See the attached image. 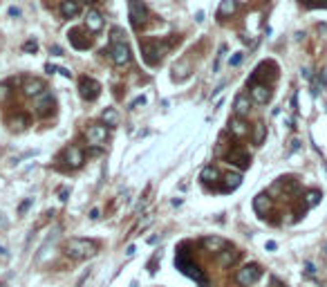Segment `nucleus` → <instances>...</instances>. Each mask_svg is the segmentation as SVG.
<instances>
[{
  "mask_svg": "<svg viewBox=\"0 0 327 287\" xmlns=\"http://www.w3.org/2000/svg\"><path fill=\"white\" fill-rule=\"evenodd\" d=\"M65 254L72 258V261H83V258H90L96 254V242L85 238H72L65 242Z\"/></svg>",
  "mask_w": 327,
  "mask_h": 287,
  "instance_id": "f257e3e1",
  "label": "nucleus"
},
{
  "mask_svg": "<svg viewBox=\"0 0 327 287\" xmlns=\"http://www.w3.org/2000/svg\"><path fill=\"white\" fill-rule=\"evenodd\" d=\"M260 276H262V267L256 265V263H249V265H244L242 269H237L235 283L237 285H242V287H249V285H254Z\"/></svg>",
  "mask_w": 327,
  "mask_h": 287,
  "instance_id": "f03ea898",
  "label": "nucleus"
},
{
  "mask_svg": "<svg viewBox=\"0 0 327 287\" xmlns=\"http://www.w3.org/2000/svg\"><path fill=\"white\" fill-rule=\"evenodd\" d=\"M79 92L81 96H83L85 101H94L96 96L101 95V83L94 79H90V76H83V79L79 81Z\"/></svg>",
  "mask_w": 327,
  "mask_h": 287,
  "instance_id": "7ed1b4c3",
  "label": "nucleus"
},
{
  "mask_svg": "<svg viewBox=\"0 0 327 287\" xmlns=\"http://www.w3.org/2000/svg\"><path fill=\"white\" fill-rule=\"evenodd\" d=\"M110 59L115 65H119V68H123V65L130 63V48H128L123 41L119 43H112L110 48Z\"/></svg>",
  "mask_w": 327,
  "mask_h": 287,
  "instance_id": "20e7f679",
  "label": "nucleus"
},
{
  "mask_svg": "<svg viewBox=\"0 0 327 287\" xmlns=\"http://www.w3.org/2000/svg\"><path fill=\"white\" fill-rule=\"evenodd\" d=\"M128 7H130V21L135 27H141L146 23V5L141 0H128Z\"/></svg>",
  "mask_w": 327,
  "mask_h": 287,
  "instance_id": "39448f33",
  "label": "nucleus"
},
{
  "mask_svg": "<svg viewBox=\"0 0 327 287\" xmlns=\"http://www.w3.org/2000/svg\"><path fill=\"white\" fill-rule=\"evenodd\" d=\"M143 59H146L148 65H157L162 61V54H164V48L159 43L150 41V43H143Z\"/></svg>",
  "mask_w": 327,
  "mask_h": 287,
  "instance_id": "423d86ee",
  "label": "nucleus"
},
{
  "mask_svg": "<svg viewBox=\"0 0 327 287\" xmlns=\"http://www.w3.org/2000/svg\"><path fill=\"white\" fill-rule=\"evenodd\" d=\"M202 247L206 251H211V254L220 256L224 249H229V242L224 238H220V236H206V238H202Z\"/></svg>",
  "mask_w": 327,
  "mask_h": 287,
  "instance_id": "0eeeda50",
  "label": "nucleus"
},
{
  "mask_svg": "<svg viewBox=\"0 0 327 287\" xmlns=\"http://www.w3.org/2000/svg\"><path fill=\"white\" fill-rule=\"evenodd\" d=\"M227 160H229V164H233V166H237V168H249V164H251V157H249V153L247 150H242V148H233V150H229V155H227Z\"/></svg>",
  "mask_w": 327,
  "mask_h": 287,
  "instance_id": "6e6552de",
  "label": "nucleus"
},
{
  "mask_svg": "<svg viewBox=\"0 0 327 287\" xmlns=\"http://www.w3.org/2000/svg\"><path fill=\"white\" fill-rule=\"evenodd\" d=\"M106 135H108L106 126H99V123H92V126L85 128V137H88L90 144H94V146L106 142Z\"/></svg>",
  "mask_w": 327,
  "mask_h": 287,
  "instance_id": "1a4fd4ad",
  "label": "nucleus"
},
{
  "mask_svg": "<svg viewBox=\"0 0 327 287\" xmlns=\"http://www.w3.org/2000/svg\"><path fill=\"white\" fill-rule=\"evenodd\" d=\"M23 92L27 96H41L45 92V81L34 79V76H27L25 83H23Z\"/></svg>",
  "mask_w": 327,
  "mask_h": 287,
  "instance_id": "9d476101",
  "label": "nucleus"
},
{
  "mask_svg": "<svg viewBox=\"0 0 327 287\" xmlns=\"http://www.w3.org/2000/svg\"><path fill=\"white\" fill-rule=\"evenodd\" d=\"M54 110V96L49 92H43L41 96H36V112L41 117H47Z\"/></svg>",
  "mask_w": 327,
  "mask_h": 287,
  "instance_id": "9b49d317",
  "label": "nucleus"
},
{
  "mask_svg": "<svg viewBox=\"0 0 327 287\" xmlns=\"http://www.w3.org/2000/svg\"><path fill=\"white\" fill-rule=\"evenodd\" d=\"M68 36H70V43H72V45H74L76 49H88V48L92 45L90 38L85 36V34L81 32V29H72V32L68 34Z\"/></svg>",
  "mask_w": 327,
  "mask_h": 287,
  "instance_id": "f8f14e48",
  "label": "nucleus"
},
{
  "mask_svg": "<svg viewBox=\"0 0 327 287\" xmlns=\"http://www.w3.org/2000/svg\"><path fill=\"white\" fill-rule=\"evenodd\" d=\"M65 160H68V164L72 166V168H79V166L83 164V150H81L79 146H70V148L65 150Z\"/></svg>",
  "mask_w": 327,
  "mask_h": 287,
  "instance_id": "ddd939ff",
  "label": "nucleus"
},
{
  "mask_svg": "<svg viewBox=\"0 0 327 287\" xmlns=\"http://www.w3.org/2000/svg\"><path fill=\"white\" fill-rule=\"evenodd\" d=\"M251 99H254L256 103H267L271 99V90L267 88V85L258 83V85H254V88H251Z\"/></svg>",
  "mask_w": 327,
  "mask_h": 287,
  "instance_id": "4468645a",
  "label": "nucleus"
},
{
  "mask_svg": "<svg viewBox=\"0 0 327 287\" xmlns=\"http://www.w3.org/2000/svg\"><path fill=\"white\" fill-rule=\"evenodd\" d=\"M85 27L90 29V32H101V27H103V18L96 9H90L88 11V16H85Z\"/></svg>",
  "mask_w": 327,
  "mask_h": 287,
  "instance_id": "2eb2a0df",
  "label": "nucleus"
},
{
  "mask_svg": "<svg viewBox=\"0 0 327 287\" xmlns=\"http://www.w3.org/2000/svg\"><path fill=\"white\" fill-rule=\"evenodd\" d=\"M254 209L256 213H260V215H267L271 209V197L267 195V193H260V195L254 197Z\"/></svg>",
  "mask_w": 327,
  "mask_h": 287,
  "instance_id": "dca6fc26",
  "label": "nucleus"
},
{
  "mask_svg": "<svg viewBox=\"0 0 327 287\" xmlns=\"http://www.w3.org/2000/svg\"><path fill=\"white\" fill-rule=\"evenodd\" d=\"M233 108H235V117H244V115H249V110H251V99H249L247 95H237Z\"/></svg>",
  "mask_w": 327,
  "mask_h": 287,
  "instance_id": "f3484780",
  "label": "nucleus"
},
{
  "mask_svg": "<svg viewBox=\"0 0 327 287\" xmlns=\"http://www.w3.org/2000/svg\"><path fill=\"white\" fill-rule=\"evenodd\" d=\"M229 130H231V135H235V137H244V135L249 133V126L242 121V117H233L231 121H229Z\"/></svg>",
  "mask_w": 327,
  "mask_h": 287,
  "instance_id": "a211bd4d",
  "label": "nucleus"
},
{
  "mask_svg": "<svg viewBox=\"0 0 327 287\" xmlns=\"http://www.w3.org/2000/svg\"><path fill=\"white\" fill-rule=\"evenodd\" d=\"M79 11H81V5L76 2V0H63V2H61V14H63L65 18L76 16Z\"/></svg>",
  "mask_w": 327,
  "mask_h": 287,
  "instance_id": "6ab92c4d",
  "label": "nucleus"
},
{
  "mask_svg": "<svg viewBox=\"0 0 327 287\" xmlns=\"http://www.w3.org/2000/svg\"><path fill=\"white\" fill-rule=\"evenodd\" d=\"M235 9H237L235 0H222L220 9H217V16H220V18H229V16H233V14H235Z\"/></svg>",
  "mask_w": 327,
  "mask_h": 287,
  "instance_id": "aec40b11",
  "label": "nucleus"
},
{
  "mask_svg": "<svg viewBox=\"0 0 327 287\" xmlns=\"http://www.w3.org/2000/svg\"><path fill=\"white\" fill-rule=\"evenodd\" d=\"M242 184V175L240 173H227L224 175V191H235Z\"/></svg>",
  "mask_w": 327,
  "mask_h": 287,
  "instance_id": "412c9836",
  "label": "nucleus"
},
{
  "mask_svg": "<svg viewBox=\"0 0 327 287\" xmlns=\"http://www.w3.org/2000/svg\"><path fill=\"white\" fill-rule=\"evenodd\" d=\"M237 256H240V254H237L235 249H224V251L220 254V265H222V267H231L233 263L237 261Z\"/></svg>",
  "mask_w": 327,
  "mask_h": 287,
  "instance_id": "4be33fe9",
  "label": "nucleus"
},
{
  "mask_svg": "<svg viewBox=\"0 0 327 287\" xmlns=\"http://www.w3.org/2000/svg\"><path fill=\"white\" fill-rule=\"evenodd\" d=\"M217 177H220V170H217L215 166H206V168L202 170V182H206V184L217 182Z\"/></svg>",
  "mask_w": 327,
  "mask_h": 287,
  "instance_id": "5701e85b",
  "label": "nucleus"
},
{
  "mask_svg": "<svg viewBox=\"0 0 327 287\" xmlns=\"http://www.w3.org/2000/svg\"><path fill=\"white\" fill-rule=\"evenodd\" d=\"M27 126H29V117L23 115V112H18L16 117L11 119V128H14V130H25Z\"/></svg>",
  "mask_w": 327,
  "mask_h": 287,
  "instance_id": "b1692460",
  "label": "nucleus"
},
{
  "mask_svg": "<svg viewBox=\"0 0 327 287\" xmlns=\"http://www.w3.org/2000/svg\"><path fill=\"white\" fill-rule=\"evenodd\" d=\"M264 137H267V126H264V123H256V128H254V144H256V146H262Z\"/></svg>",
  "mask_w": 327,
  "mask_h": 287,
  "instance_id": "393cba45",
  "label": "nucleus"
},
{
  "mask_svg": "<svg viewBox=\"0 0 327 287\" xmlns=\"http://www.w3.org/2000/svg\"><path fill=\"white\" fill-rule=\"evenodd\" d=\"M101 117H103L106 126H117V123H119V115H117V110H115V108H106Z\"/></svg>",
  "mask_w": 327,
  "mask_h": 287,
  "instance_id": "a878e982",
  "label": "nucleus"
},
{
  "mask_svg": "<svg viewBox=\"0 0 327 287\" xmlns=\"http://www.w3.org/2000/svg\"><path fill=\"white\" fill-rule=\"evenodd\" d=\"M321 191H316V189H314V191H307L305 193V204L307 207H316L318 202H321Z\"/></svg>",
  "mask_w": 327,
  "mask_h": 287,
  "instance_id": "bb28decb",
  "label": "nucleus"
},
{
  "mask_svg": "<svg viewBox=\"0 0 327 287\" xmlns=\"http://www.w3.org/2000/svg\"><path fill=\"white\" fill-rule=\"evenodd\" d=\"M305 7H311V9H318V7H323V9H327V0H301Z\"/></svg>",
  "mask_w": 327,
  "mask_h": 287,
  "instance_id": "cd10ccee",
  "label": "nucleus"
},
{
  "mask_svg": "<svg viewBox=\"0 0 327 287\" xmlns=\"http://www.w3.org/2000/svg\"><path fill=\"white\" fill-rule=\"evenodd\" d=\"M186 70H188V63H186V61H182L180 65H175V76H180V79H184V76L188 74Z\"/></svg>",
  "mask_w": 327,
  "mask_h": 287,
  "instance_id": "c85d7f7f",
  "label": "nucleus"
},
{
  "mask_svg": "<svg viewBox=\"0 0 327 287\" xmlns=\"http://www.w3.org/2000/svg\"><path fill=\"white\" fill-rule=\"evenodd\" d=\"M316 274V267H314V263H307L305 265V276H314Z\"/></svg>",
  "mask_w": 327,
  "mask_h": 287,
  "instance_id": "c756f323",
  "label": "nucleus"
},
{
  "mask_svg": "<svg viewBox=\"0 0 327 287\" xmlns=\"http://www.w3.org/2000/svg\"><path fill=\"white\" fill-rule=\"evenodd\" d=\"M36 48H38L36 41H27L25 43V52H36Z\"/></svg>",
  "mask_w": 327,
  "mask_h": 287,
  "instance_id": "7c9ffc66",
  "label": "nucleus"
},
{
  "mask_svg": "<svg viewBox=\"0 0 327 287\" xmlns=\"http://www.w3.org/2000/svg\"><path fill=\"white\" fill-rule=\"evenodd\" d=\"M240 61H242V54H235V56H233V59H231V65H237V63H240Z\"/></svg>",
  "mask_w": 327,
  "mask_h": 287,
  "instance_id": "2f4dec72",
  "label": "nucleus"
},
{
  "mask_svg": "<svg viewBox=\"0 0 327 287\" xmlns=\"http://www.w3.org/2000/svg\"><path fill=\"white\" fill-rule=\"evenodd\" d=\"M90 218H92V220H96V218H99V209H92V213H90Z\"/></svg>",
  "mask_w": 327,
  "mask_h": 287,
  "instance_id": "473e14b6",
  "label": "nucleus"
},
{
  "mask_svg": "<svg viewBox=\"0 0 327 287\" xmlns=\"http://www.w3.org/2000/svg\"><path fill=\"white\" fill-rule=\"evenodd\" d=\"M81 2H94V0H81Z\"/></svg>",
  "mask_w": 327,
  "mask_h": 287,
  "instance_id": "72a5a7b5",
  "label": "nucleus"
}]
</instances>
